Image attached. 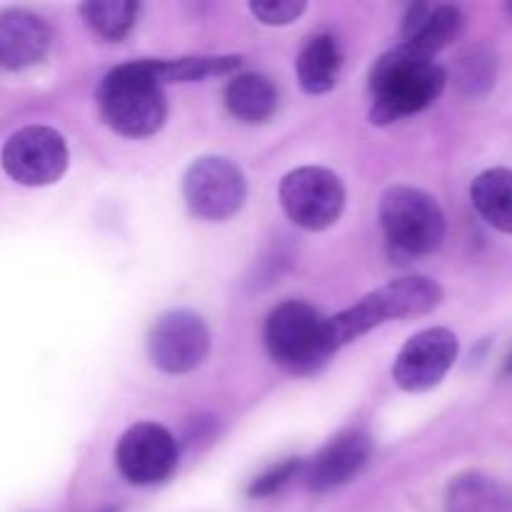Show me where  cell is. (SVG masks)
<instances>
[{"mask_svg":"<svg viewBox=\"0 0 512 512\" xmlns=\"http://www.w3.org/2000/svg\"><path fill=\"white\" fill-rule=\"evenodd\" d=\"M445 70L433 58L418 55L408 45L390 50L375 63L370 75L373 90V123L385 125L393 120L420 113L440 98L445 88Z\"/></svg>","mask_w":512,"mask_h":512,"instance_id":"cell-1","label":"cell"},{"mask_svg":"<svg viewBox=\"0 0 512 512\" xmlns=\"http://www.w3.org/2000/svg\"><path fill=\"white\" fill-rule=\"evenodd\" d=\"M98 103L105 123L125 138L158 133L168 115L163 85L155 80L150 60H135L110 70L100 83Z\"/></svg>","mask_w":512,"mask_h":512,"instance_id":"cell-2","label":"cell"},{"mask_svg":"<svg viewBox=\"0 0 512 512\" xmlns=\"http://www.w3.org/2000/svg\"><path fill=\"white\" fill-rule=\"evenodd\" d=\"M440 300H443V288L435 280L423 278V275L393 280L365 295L353 308L328 318L330 338H333L335 350H340L388 320L418 318V315L430 313L438 308Z\"/></svg>","mask_w":512,"mask_h":512,"instance_id":"cell-3","label":"cell"},{"mask_svg":"<svg viewBox=\"0 0 512 512\" xmlns=\"http://www.w3.org/2000/svg\"><path fill=\"white\" fill-rule=\"evenodd\" d=\"M265 345L280 368L290 373H315L338 353L330 338L328 318L313 305L288 300L270 313L265 323Z\"/></svg>","mask_w":512,"mask_h":512,"instance_id":"cell-4","label":"cell"},{"mask_svg":"<svg viewBox=\"0 0 512 512\" xmlns=\"http://www.w3.org/2000/svg\"><path fill=\"white\" fill-rule=\"evenodd\" d=\"M380 223L388 243L405 255H430L445 240V215L438 200L408 185L385 190Z\"/></svg>","mask_w":512,"mask_h":512,"instance_id":"cell-5","label":"cell"},{"mask_svg":"<svg viewBox=\"0 0 512 512\" xmlns=\"http://www.w3.org/2000/svg\"><path fill=\"white\" fill-rule=\"evenodd\" d=\"M280 205L295 225L305 230H325L338 223L345 208V188L335 173L325 168H298L280 183Z\"/></svg>","mask_w":512,"mask_h":512,"instance_id":"cell-6","label":"cell"},{"mask_svg":"<svg viewBox=\"0 0 512 512\" xmlns=\"http://www.w3.org/2000/svg\"><path fill=\"white\" fill-rule=\"evenodd\" d=\"M3 168L15 183L43 188L63 178L68 168V145L58 130L30 125L5 140Z\"/></svg>","mask_w":512,"mask_h":512,"instance_id":"cell-7","label":"cell"},{"mask_svg":"<svg viewBox=\"0 0 512 512\" xmlns=\"http://www.w3.org/2000/svg\"><path fill=\"white\" fill-rule=\"evenodd\" d=\"M183 193L193 215L203 220H228L243 208L245 178L235 163L208 155L188 168Z\"/></svg>","mask_w":512,"mask_h":512,"instance_id":"cell-8","label":"cell"},{"mask_svg":"<svg viewBox=\"0 0 512 512\" xmlns=\"http://www.w3.org/2000/svg\"><path fill=\"white\" fill-rule=\"evenodd\" d=\"M210 350L208 325L190 310H170L160 315L148 335L150 360L163 373L183 375L198 368Z\"/></svg>","mask_w":512,"mask_h":512,"instance_id":"cell-9","label":"cell"},{"mask_svg":"<svg viewBox=\"0 0 512 512\" xmlns=\"http://www.w3.org/2000/svg\"><path fill=\"white\" fill-rule=\"evenodd\" d=\"M115 463L128 483L158 485L178 465V443L163 425L138 423L120 438Z\"/></svg>","mask_w":512,"mask_h":512,"instance_id":"cell-10","label":"cell"},{"mask_svg":"<svg viewBox=\"0 0 512 512\" xmlns=\"http://www.w3.org/2000/svg\"><path fill=\"white\" fill-rule=\"evenodd\" d=\"M458 358V338L448 328H430L413 335L398 353L393 378L408 393L435 388Z\"/></svg>","mask_w":512,"mask_h":512,"instance_id":"cell-11","label":"cell"},{"mask_svg":"<svg viewBox=\"0 0 512 512\" xmlns=\"http://www.w3.org/2000/svg\"><path fill=\"white\" fill-rule=\"evenodd\" d=\"M373 455V440L360 430L330 440L310 463H303V480L315 493H328L350 483L368 465Z\"/></svg>","mask_w":512,"mask_h":512,"instance_id":"cell-12","label":"cell"},{"mask_svg":"<svg viewBox=\"0 0 512 512\" xmlns=\"http://www.w3.org/2000/svg\"><path fill=\"white\" fill-rule=\"evenodd\" d=\"M50 48V28L28 10H8L0 15V65L23 70L40 63Z\"/></svg>","mask_w":512,"mask_h":512,"instance_id":"cell-13","label":"cell"},{"mask_svg":"<svg viewBox=\"0 0 512 512\" xmlns=\"http://www.w3.org/2000/svg\"><path fill=\"white\" fill-rule=\"evenodd\" d=\"M463 30V13L455 5H430L418 3L408 10L403 23L405 43L410 50L418 55L433 58L435 53L453 43Z\"/></svg>","mask_w":512,"mask_h":512,"instance_id":"cell-14","label":"cell"},{"mask_svg":"<svg viewBox=\"0 0 512 512\" xmlns=\"http://www.w3.org/2000/svg\"><path fill=\"white\" fill-rule=\"evenodd\" d=\"M343 70V53L333 35H315L298 58V80L305 93H328L335 88Z\"/></svg>","mask_w":512,"mask_h":512,"instance_id":"cell-15","label":"cell"},{"mask_svg":"<svg viewBox=\"0 0 512 512\" xmlns=\"http://www.w3.org/2000/svg\"><path fill=\"white\" fill-rule=\"evenodd\" d=\"M445 512H512V498L493 478L465 473L448 485Z\"/></svg>","mask_w":512,"mask_h":512,"instance_id":"cell-16","label":"cell"},{"mask_svg":"<svg viewBox=\"0 0 512 512\" xmlns=\"http://www.w3.org/2000/svg\"><path fill=\"white\" fill-rule=\"evenodd\" d=\"M225 105L243 123H265L278 108V90L265 75H235L225 88Z\"/></svg>","mask_w":512,"mask_h":512,"instance_id":"cell-17","label":"cell"},{"mask_svg":"<svg viewBox=\"0 0 512 512\" xmlns=\"http://www.w3.org/2000/svg\"><path fill=\"white\" fill-rule=\"evenodd\" d=\"M475 210L493 228L512 233V170L490 168L473 180L470 188Z\"/></svg>","mask_w":512,"mask_h":512,"instance_id":"cell-18","label":"cell"},{"mask_svg":"<svg viewBox=\"0 0 512 512\" xmlns=\"http://www.w3.org/2000/svg\"><path fill=\"white\" fill-rule=\"evenodd\" d=\"M238 55H205V58H178V60H150L155 80L163 83H193L208 75H223L238 68Z\"/></svg>","mask_w":512,"mask_h":512,"instance_id":"cell-19","label":"cell"},{"mask_svg":"<svg viewBox=\"0 0 512 512\" xmlns=\"http://www.w3.org/2000/svg\"><path fill=\"white\" fill-rule=\"evenodd\" d=\"M495 75H498V58L493 55V50L483 48V45L465 50L455 63V85L465 98L488 95L495 85Z\"/></svg>","mask_w":512,"mask_h":512,"instance_id":"cell-20","label":"cell"},{"mask_svg":"<svg viewBox=\"0 0 512 512\" xmlns=\"http://www.w3.org/2000/svg\"><path fill=\"white\" fill-rule=\"evenodd\" d=\"M90 30L108 40H120L130 33L138 18V3L130 0H90L80 8Z\"/></svg>","mask_w":512,"mask_h":512,"instance_id":"cell-21","label":"cell"},{"mask_svg":"<svg viewBox=\"0 0 512 512\" xmlns=\"http://www.w3.org/2000/svg\"><path fill=\"white\" fill-rule=\"evenodd\" d=\"M298 473H303V460L298 458L285 460V463L275 465L273 470L260 475V478L250 485V495H253V498H265V495L278 493V490H283L290 480H295V475Z\"/></svg>","mask_w":512,"mask_h":512,"instance_id":"cell-22","label":"cell"},{"mask_svg":"<svg viewBox=\"0 0 512 512\" xmlns=\"http://www.w3.org/2000/svg\"><path fill=\"white\" fill-rule=\"evenodd\" d=\"M250 10L265 25H288L303 15L305 3L303 0H260V3H250Z\"/></svg>","mask_w":512,"mask_h":512,"instance_id":"cell-23","label":"cell"},{"mask_svg":"<svg viewBox=\"0 0 512 512\" xmlns=\"http://www.w3.org/2000/svg\"><path fill=\"white\" fill-rule=\"evenodd\" d=\"M505 373H508V375H512V353H510V358L508 360H505Z\"/></svg>","mask_w":512,"mask_h":512,"instance_id":"cell-24","label":"cell"},{"mask_svg":"<svg viewBox=\"0 0 512 512\" xmlns=\"http://www.w3.org/2000/svg\"><path fill=\"white\" fill-rule=\"evenodd\" d=\"M508 10H510V13H512V3H508Z\"/></svg>","mask_w":512,"mask_h":512,"instance_id":"cell-25","label":"cell"},{"mask_svg":"<svg viewBox=\"0 0 512 512\" xmlns=\"http://www.w3.org/2000/svg\"><path fill=\"white\" fill-rule=\"evenodd\" d=\"M108 512H115V510H108Z\"/></svg>","mask_w":512,"mask_h":512,"instance_id":"cell-26","label":"cell"}]
</instances>
